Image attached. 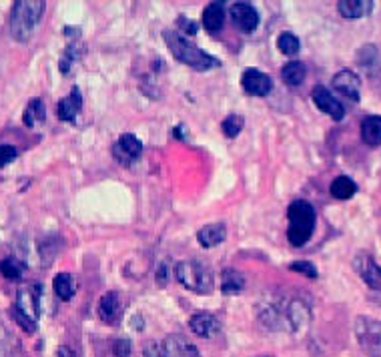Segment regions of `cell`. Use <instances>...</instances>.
Instances as JSON below:
<instances>
[{"label": "cell", "mask_w": 381, "mask_h": 357, "mask_svg": "<svg viewBox=\"0 0 381 357\" xmlns=\"http://www.w3.org/2000/svg\"><path fill=\"white\" fill-rule=\"evenodd\" d=\"M259 323L271 331L297 333L311 323V303L305 295L291 291H267L255 303Z\"/></svg>", "instance_id": "cell-1"}, {"label": "cell", "mask_w": 381, "mask_h": 357, "mask_svg": "<svg viewBox=\"0 0 381 357\" xmlns=\"http://www.w3.org/2000/svg\"><path fill=\"white\" fill-rule=\"evenodd\" d=\"M163 38H165L168 50L173 52L175 59L181 60L187 66L195 69L199 73L215 69V66H221V62L215 57L207 55L205 50H201L199 46L193 45L191 41H187L183 34H179L175 30H163Z\"/></svg>", "instance_id": "cell-2"}, {"label": "cell", "mask_w": 381, "mask_h": 357, "mask_svg": "<svg viewBox=\"0 0 381 357\" xmlns=\"http://www.w3.org/2000/svg\"><path fill=\"white\" fill-rule=\"evenodd\" d=\"M46 4L43 0H18L10 13V34L18 43L31 41L41 18L45 15Z\"/></svg>", "instance_id": "cell-3"}, {"label": "cell", "mask_w": 381, "mask_h": 357, "mask_svg": "<svg viewBox=\"0 0 381 357\" xmlns=\"http://www.w3.org/2000/svg\"><path fill=\"white\" fill-rule=\"evenodd\" d=\"M175 277L183 287L193 293H211L213 291V271L201 259H185L175 265Z\"/></svg>", "instance_id": "cell-4"}, {"label": "cell", "mask_w": 381, "mask_h": 357, "mask_svg": "<svg viewBox=\"0 0 381 357\" xmlns=\"http://www.w3.org/2000/svg\"><path fill=\"white\" fill-rule=\"evenodd\" d=\"M287 217H289V229H287L289 243L293 247H303L315 229V209L307 201H293L287 209Z\"/></svg>", "instance_id": "cell-5"}, {"label": "cell", "mask_w": 381, "mask_h": 357, "mask_svg": "<svg viewBox=\"0 0 381 357\" xmlns=\"http://www.w3.org/2000/svg\"><path fill=\"white\" fill-rule=\"evenodd\" d=\"M355 337L367 357H381V321L371 317H357Z\"/></svg>", "instance_id": "cell-6"}, {"label": "cell", "mask_w": 381, "mask_h": 357, "mask_svg": "<svg viewBox=\"0 0 381 357\" xmlns=\"http://www.w3.org/2000/svg\"><path fill=\"white\" fill-rule=\"evenodd\" d=\"M41 295H43V285L41 283H31V285H22L16 293L15 309L24 313L27 317H31L34 321H38L41 317Z\"/></svg>", "instance_id": "cell-7"}, {"label": "cell", "mask_w": 381, "mask_h": 357, "mask_svg": "<svg viewBox=\"0 0 381 357\" xmlns=\"http://www.w3.org/2000/svg\"><path fill=\"white\" fill-rule=\"evenodd\" d=\"M229 15H231L233 24L239 30H243V32H253L259 24V13L249 2H235L229 8Z\"/></svg>", "instance_id": "cell-8"}, {"label": "cell", "mask_w": 381, "mask_h": 357, "mask_svg": "<svg viewBox=\"0 0 381 357\" xmlns=\"http://www.w3.org/2000/svg\"><path fill=\"white\" fill-rule=\"evenodd\" d=\"M311 99H313V103L317 104L319 111H323L325 115H329V117L333 120H337V122L343 120V117H345V108H343V104L337 101L336 94H333L331 90L317 85L315 89L311 90Z\"/></svg>", "instance_id": "cell-9"}, {"label": "cell", "mask_w": 381, "mask_h": 357, "mask_svg": "<svg viewBox=\"0 0 381 357\" xmlns=\"http://www.w3.org/2000/svg\"><path fill=\"white\" fill-rule=\"evenodd\" d=\"M141 153H143V143L138 141L135 134L131 133L121 134L119 141L113 147V155H115V159L121 164L135 163L141 157Z\"/></svg>", "instance_id": "cell-10"}, {"label": "cell", "mask_w": 381, "mask_h": 357, "mask_svg": "<svg viewBox=\"0 0 381 357\" xmlns=\"http://www.w3.org/2000/svg\"><path fill=\"white\" fill-rule=\"evenodd\" d=\"M353 269L359 273V277L371 287V289H381V267L375 263L371 255L359 253L353 259Z\"/></svg>", "instance_id": "cell-11"}, {"label": "cell", "mask_w": 381, "mask_h": 357, "mask_svg": "<svg viewBox=\"0 0 381 357\" xmlns=\"http://www.w3.org/2000/svg\"><path fill=\"white\" fill-rule=\"evenodd\" d=\"M241 85H243L245 92H249L253 97H265L273 89L271 78L259 69H245L243 76H241Z\"/></svg>", "instance_id": "cell-12"}, {"label": "cell", "mask_w": 381, "mask_h": 357, "mask_svg": "<svg viewBox=\"0 0 381 357\" xmlns=\"http://www.w3.org/2000/svg\"><path fill=\"white\" fill-rule=\"evenodd\" d=\"M99 317L107 326H119L122 319V303L121 295L117 291H108L99 301Z\"/></svg>", "instance_id": "cell-13"}, {"label": "cell", "mask_w": 381, "mask_h": 357, "mask_svg": "<svg viewBox=\"0 0 381 357\" xmlns=\"http://www.w3.org/2000/svg\"><path fill=\"white\" fill-rule=\"evenodd\" d=\"M165 354L167 357H201L199 349L191 340H187L181 333H171L165 337Z\"/></svg>", "instance_id": "cell-14"}, {"label": "cell", "mask_w": 381, "mask_h": 357, "mask_svg": "<svg viewBox=\"0 0 381 357\" xmlns=\"http://www.w3.org/2000/svg\"><path fill=\"white\" fill-rule=\"evenodd\" d=\"M331 85H333V89L337 92H341L343 97H347L350 101H359V89H361V80H359V76L355 75V73H351V71H339L336 76H333V80H331Z\"/></svg>", "instance_id": "cell-15"}, {"label": "cell", "mask_w": 381, "mask_h": 357, "mask_svg": "<svg viewBox=\"0 0 381 357\" xmlns=\"http://www.w3.org/2000/svg\"><path fill=\"white\" fill-rule=\"evenodd\" d=\"M80 108H82V94H80L78 87H73L71 94L61 99L59 104H57V115L64 122H75L78 113H80Z\"/></svg>", "instance_id": "cell-16"}, {"label": "cell", "mask_w": 381, "mask_h": 357, "mask_svg": "<svg viewBox=\"0 0 381 357\" xmlns=\"http://www.w3.org/2000/svg\"><path fill=\"white\" fill-rule=\"evenodd\" d=\"M189 326L191 329L197 333L199 337H213L219 333L221 329V321L215 317L213 313H195L191 319H189Z\"/></svg>", "instance_id": "cell-17"}, {"label": "cell", "mask_w": 381, "mask_h": 357, "mask_svg": "<svg viewBox=\"0 0 381 357\" xmlns=\"http://www.w3.org/2000/svg\"><path fill=\"white\" fill-rule=\"evenodd\" d=\"M227 239V227L225 223H209L201 227L197 233V241L203 247H215L221 245Z\"/></svg>", "instance_id": "cell-18"}, {"label": "cell", "mask_w": 381, "mask_h": 357, "mask_svg": "<svg viewBox=\"0 0 381 357\" xmlns=\"http://www.w3.org/2000/svg\"><path fill=\"white\" fill-rule=\"evenodd\" d=\"M337 10L343 18H361L373 10L371 0H341L337 2Z\"/></svg>", "instance_id": "cell-19"}, {"label": "cell", "mask_w": 381, "mask_h": 357, "mask_svg": "<svg viewBox=\"0 0 381 357\" xmlns=\"http://www.w3.org/2000/svg\"><path fill=\"white\" fill-rule=\"evenodd\" d=\"M45 120H46L45 101H43V99H31L29 104H27V108H24V113H22V122H24V127L34 129V127L43 125Z\"/></svg>", "instance_id": "cell-20"}, {"label": "cell", "mask_w": 381, "mask_h": 357, "mask_svg": "<svg viewBox=\"0 0 381 357\" xmlns=\"http://www.w3.org/2000/svg\"><path fill=\"white\" fill-rule=\"evenodd\" d=\"M361 139L369 147H380L381 145V117L371 115L361 120Z\"/></svg>", "instance_id": "cell-21"}, {"label": "cell", "mask_w": 381, "mask_h": 357, "mask_svg": "<svg viewBox=\"0 0 381 357\" xmlns=\"http://www.w3.org/2000/svg\"><path fill=\"white\" fill-rule=\"evenodd\" d=\"M225 15H227L225 13V6L221 2H211L205 8V13H203V24H205V29L209 30V32H217V30L223 29Z\"/></svg>", "instance_id": "cell-22"}, {"label": "cell", "mask_w": 381, "mask_h": 357, "mask_svg": "<svg viewBox=\"0 0 381 357\" xmlns=\"http://www.w3.org/2000/svg\"><path fill=\"white\" fill-rule=\"evenodd\" d=\"M307 76V66L301 60H289L283 69H281V78L287 87H299Z\"/></svg>", "instance_id": "cell-23"}, {"label": "cell", "mask_w": 381, "mask_h": 357, "mask_svg": "<svg viewBox=\"0 0 381 357\" xmlns=\"http://www.w3.org/2000/svg\"><path fill=\"white\" fill-rule=\"evenodd\" d=\"M245 289V277L235 269H223L221 273V291L225 295H237Z\"/></svg>", "instance_id": "cell-24"}, {"label": "cell", "mask_w": 381, "mask_h": 357, "mask_svg": "<svg viewBox=\"0 0 381 357\" xmlns=\"http://www.w3.org/2000/svg\"><path fill=\"white\" fill-rule=\"evenodd\" d=\"M52 289L62 301H71L76 291V281L71 273H59L52 279Z\"/></svg>", "instance_id": "cell-25"}, {"label": "cell", "mask_w": 381, "mask_h": 357, "mask_svg": "<svg viewBox=\"0 0 381 357\" xmlns=\"http://www.w3.org/2000/svg\"><path fill=\"white\" fill-rule=\"evenodd\" d=\"M331 195L336 197V199H339V201H347V199H351L353 195H355V191H357V185L351 181L350 177H345V175H341V177L333 178V183H331Z\"/></svg>", "instance_id": "cell-26"}, {"label": "cell", "mask_w": 381, "mask_h": 357, "mask_svg": "<svg viewBox=\"0 0 381 357\" xmlns=\"http://www.w3.org/2000/svg\"><path fill=\"white\" fill-rule=\"evenodd\" d=\"M24 271H27V265L16 257H6V259L0 261V275L4 279H10V281L20 279L24 275Z\"/></svg>", "instance_id": "cell-27"}, {"label": "cell", "mask_w": 381, "mask_h": 357, "mask_svg": "<svg viewBox=\"0 0 381 357\" xmlns=\"http://www.w3.org/2000/svg\"><path fill=\"white\" fill-rule=\"evenodd\" d=\"M277 48L285 55V57H295L297 52H299V38L289 32V30H285V32H281L279 36H277Z\"/></svg>", "instance_id": "cell-28"}, {"label": "cell", "mask_w": 381, "mask_h": 357, "mask_svg": "<svg viewBox=\"0 0 381 357\" xmlns=\"http://www.w3.org/2000/svg\"><path fill=\"white\" fill-rule=\"evenodd\" d=\"M241 131H243V117H239V115L225 117V120H223V133L227 134L229 139H235Z\"/></svg>", "instance_id": "cell-29"}, {"label": "cell", "mask_w": 381, "mask_h": 357, "mask_svg": "<svg viewBox=\"0 0 381 357\" xmlns=\"http://www.w3.org/2000/svg\"><path fill=\"white\" fill-rule=\"evenodd\" d=\"M291 271H297V273H301L305 277H309V279H315L317 277V269L313 263H309V261H293L289 265Z\"/></svg>", "instance_id": "cell-30"}, {"label": "cell", "mask_w": 381, "mask_h": 357, "mask_svg": "<svg viewBox=\"0 0 381 357\" xmlns=\"http://www.w3.org/2000/svg\"><path fill=\"white\" fill-rule=\"evenodd\" d=\"M13 317H15L16 323L24 329L27 333H34V331H36V321L31 319V317H27L24 313H20L18 309H15V307H13Z\"/></svg>", "instance_id": "cell-31"}, {"label": "cell", "mask_w": 381, "mask_h": 357, "mask_svg": "<svg viewBox=\"0 0 381 357\" xmlns=\"http://www.w3.org/2000/svg\"><path fill=\"white\" fill-rule=\"evenodd\" d=\"M16 157H18L16 147H13V145H0V169L16 161Z\"/></svg>", "instance_id": "cell-32"}, {"label": "cell", "mask_w": 381, "mask_h": 357, "mask_svg": "<svg viewBox=\"0 0 381 357\" xmlns=\"http://www.w3.org/2000/svg\"><path fill=\"white\" fill-rule=\"evenodd\" d=\"M113 354L117 357H131L133 354V343L129 340H117L113 343Z\"/></svg>", "instance_id": "cell-33"}, {"label": "cell", "mask_w": 381, "mask_h": 357, "mask_svg": "<svg viewBox=\"0 0 381 357\" xmlns=\"http://www.w3.org/2000/svg\"><path fill=\"white\" fill-rule=\"evenodd\" d=\"M143 354H145V357H167V354H165V345L159 342L147 343L145 349H143Z\"/></svg>", "instance_id": "cell-34"}, {"label": "cell", "mask_w": 381, "mask_h": 357, "mask_svg": "<svg viewBox=\"0 0 381 357\" xmlns=\"http://www.w3.org/2000/svg\"><path fill=\"white\" fill-rule=\"evenodd\" d=\"M177 24H179V29L183 30V32H187L189 36H191V34H197L199 30L197 22L191 20V18H187V16H179V18H177Z\"/></svg>", "instance_id": "cell-35"}, {"label": "cell", "mask_w": 381, "mask_h": 357, "mask_svg": "<svg viewBox=\"0 0 381 357\" xmlns=\"http://www.w3.org/2000/svg\"><path fill=\"white\" fill-rule=\"evenodd\" d=\"M168 279V263L167 261H163V263H159V267H157V281L161 283V285H165Z\"/></svg>", "instance_id": "cell-36"}, {"label": "cell", "mask_w": 381, "mask_h": 357, "mask_svg": "<svg viewBox=\"0 0 381 357\" xmlns=\"http://www.w3.org/2000/svg\"><path fill=\"white\" fill-rule=\"evenodd\" d=\"M59 357H76V354L69 345H62L61 349H59Z\"/></svg>", "instance_id": "cell-37"}, {"label": "cell", "mask_w": 381, "mask_h": 357, "mask_svg": "<svg viewBox=\"0 0 381 357\" xmlns=\"http://www.w3.org/2000/svg\"><path fill=\"white\" fill-rule=\"evenodd\" d=\"M378 301H380V303H381V295H380V299H378Z\"/></svg>", "instance_id": "cell-38"}]
</instances>
